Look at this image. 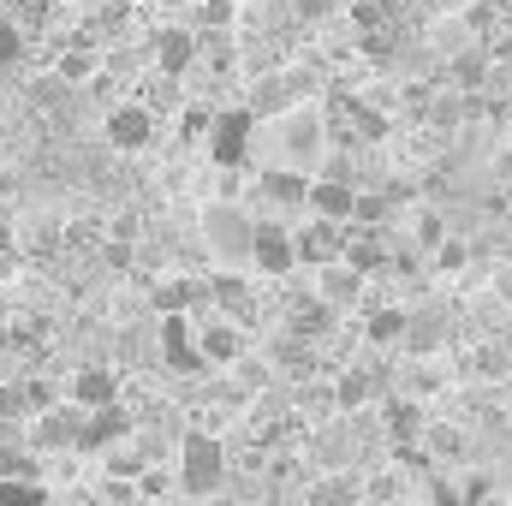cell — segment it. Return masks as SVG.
I'll return each instance as SVG.
<instances>
[{
	"label": "cell",
	"instance_id": "cell-1",
	"mask_svg": "<svg viewBox=\"0 0 512 506\" xmlns=\"http://www.w3.org/2000/svg\"><path fill=\"white\" fill-rule=\"evenodd\" d=\"M268 137H274V149H280V161H286V167L316 173V167H322V155L334 149V120H328L316 102H292V108L268 114Z\"/></svg>",
	"mask_w": 512,
	"mask_h": 506
},
{
	"label": "cell",
	"instance_id": "cell-10",
	"mask_svg": "<svg viewBox=\"0 0 512 506\" xmlns=\"http://www.w3.org/2000/svg\"><path fill=\"white\" fill-rule=\"evenodd\" d=\"M405 245V239H399ZM393 227H376V221H346V256L364 268V274H376L382 280L387 274V262H393Z\"/></svg>",
	"mask_w": 512,
	"mask_h": 506
},
{
	"label": "cell",
	"instance_id": "cell-9",
	"mask_svg": "<svg viewBox=\"0 0 512 506\" xmlns=\"http://www.w3.org/2000/svg\"><path fill=\"white\" fill-rule=\"evenodd\" d=\"M149 60H155L161 72L185 78V72L203 60V36H197V24H161V30L149 36Z\"/></svg>",
	"mask_w": 512,
	"mask_h": 506
},
{
	"label": "cell",
	"instance_id": "cell-12",
	"mask_svg": "<svg viewBox=\"0 0 512 506\" xmlns=\"http://www.w3.org/2000/svg\"><path fill=\"white\" fill-rule=\"evenodd\" d=\"M292 233H298V262H304V268H322V262L346 256V221L310 215V221H304V227H292Z\"/></svg>",
	"mask_w": 512,
	"mask_h": 506
},
{
	"label": "cell",
	"instance_id": "cell-32",
	"mask_svg": "<svg viewBox=\"0 0 512 506\" xmlns=\"http://www.w3.org/2000/svg\"><path fill=\"white\" fill-rule=\"evenodd\" d=\"M459 489H465V501H489V495H507V483H501L495 471H483V459H477V465H465V483H459Z\"/></svg>",
	"mask_w": 512,
	"mask_h": 506
},
{
	"label": "cell",
	"instance_id": "cell-28",
	"mask_svg": "<svg viewBox=\"0 0 512 506\" xmlns=\"http://www.w3.org/2000/svg\"><path fill=\"white\" fill-rule=\"evenodd\" d=\"M54 72H60L66 84H78V90H84V84H90V78L102 72V48H84V42H66V48H60V60H54Z\"/></svg>",
	"mask_w": 512,
	"mask_h": 506
},
{
	"label": "cell",
	"instance_id": "cell-20",
	"mask_svg": "<svg viewBox=\"0 0 512 506\" xmlns=\"http://www.w3.org/2000/svg\"><path fill=\"white\" fill-rule=\"evenodd\" d=\"M209 304L227 310V316H239V322H251L256 316V286L245 280V274L221 268V274H209Z\"/></svg>",
	"mask_w": 512,
	"mask_h": 506
},
{
	"label": "cell",
	"instance_id": "cell-40",
	"mask_svg": "<svg viewBox=\"0 0 512 506\" xmlns=\"http://www.w3.org/2000/svg\"><path fill=\"white\" fill-rule=\"evenodd\" d=\"M6 245H12V233H6V227H0V251H6Z\"/></svg>",
	"mask_w": 512,
	"mask_h": 506
},
{
	"label": "cell",
	"instance_id": "cell-23",
	"mask_svg": "<svg viewBox=\"0 0 512 506\" xmlns=\"http://www.w3.org/2000/svg\"><path fill=\"white\" fill-rule=\"evenodd\" d=\"M340 114H346V126H352L358 143H382L387 131H393L387 108H382V102H370V96H346V102H340Z\"/></svg>",
	"mask_w": 512,
	"mask_h": 506
},
{
	"label": "cell",
	"instance_id": "cell-36",
	"mask_svg": "<svg viewBox=\"0 0 512 506\" xmlns=\"http://www.w3.org/2000/svg\"><path fill=\"white\" fill-rule=\"evenodd\" d=\"M18 48H24V30H18V18H6V12H0V72L18 60Z\"/></svg>",
	"mask_w": 512,
	"mask_h": 506
},
{
	"label": "cell",
	"instance_id": "cell-7",
	"mask_svg": "<svg viewBox=\"0 0 512 506\" xmlns=\"http://www.w3.org/2000/svg\"><path fill=\"white\" fill-rule=\"evenodd\" d=\"M453 328H459V316H453V310H441V304H411L399 352H411V358H441V352H447V340H453Z\"/></svg>",
	"mask_w": 512,
	"mask_h": 506
},
{
	"label": "cell",
	"instance_id": "cell-41",
	"mask_svg": "<svg viewBox=\"0 0 512 506\" xmlns=\"http://www.w3.org/2000/svg\"><path fill=\"white\" fill-rule=\"evenodd\" d=\"M507 501H512V477H507Z\"/></svg>",
	"mask_w": 512,
	"mask_h": 506
},
{
	"label": "cell",
	"instance_id": "cell-25",
	"mask_svg": "<svg viewBox=\"0 0 512 506\" xmlns=\"http://www.w3.org/2000/svg\"><path fill=\"white\" fill-rule=\"evenodd\" d=\"M131 429H137V423L126 417L120 399H114V405H96V411H90V435H84V447H102V453H108V447L131 441Z\"/></svg>",
	"mask_w": 512,
	"mask_h": 506
},
{
	"label": "cell",
	"instance_id": "cell-2",
	"mask_svg": "<svg viewBox=\"0 0 512 506\" xmlns=\"http://www.w3.org/2000/svg\"><path fill=\"white\" fill-rule=\"evenodd\" d=\"M179 489L185 495H197V501H209V495H221L227 483H233V453H227V441L215 435V429H185V441H179Z\"/></svg>",
	"mask_w": 512,
	"mask_h": 506
},
{
	"label": "cell",
	"instance_id": "cell-17",
	"mask_svg": "<svg viewBox=\"0 0 512 506\" xmlns=\"http://www.w3.org/2000/svg\"><path fill=\"white\" fill-rule=\"evenodd\" d=\"M358 191H364V185H352V179H328V173H316V179H310V215L352 221V215H358Z\"/></svg>",
	"mask_w": 512,
	"mask_h": 506
},
{
	"label": "cell",
	"instance_id": "cell-8",
	"mask_svg": "<svg viewBox=\"0 0 512 506\" xmlns=\"http://www.w3.org/2000/svg\"><path fill=\"white\" fill-rule=\"evenodd\" d=\"M251 268L256 274H268V280H286L292 268H304V262H298V233H286L280 215H262V221H256Z\"/></svg>",
	"mask_w": 512,
	"mask_h": 506
},
{
	"label": "cell",
	"instance_id": "cell-37",
	"mask_svg": "<svg viewBox=\"0 0 512 506\" xmlns=\"http://www.w3.org/2000/svg\"><path fill=\"white\" fill-rule=\"evenodd\" d=\"M137 233H143V221H137V215H114V227H108V239H131V245H137Z\"/></svg>",
	"mask_w": 512,
	"mask_h": 506
},
{
	"label": "cell",
	"instance_id": "cell-24",
	"mask_svg": "<svg viewBox=\"0 0 512 506\" xmlns=\"http://www.w3.org/2000/svg\"><path fill=\"white\" fill-rule=\"evenodd\" d=\"M399 393H417V399H435V393H447V364H435V358H399Z\"/></svg>",
	"mask_w": 512,
	"mask_h": 506
},
{
	"label": "cell",
	"instance_id": "cell-3",
	"mask_svg": "<svg viewBox=\"0 0 512 506\" xmlns=\"http://www.w3.org/2000/svg\"><path fill=\"white\" fill-rule=\"evenodd\" d=\"M197 233H203L209 256H221V262H251V245H256V209L233 203V197H215V203L203 209Z\"/></svg>",
	"mask_w": 512,
	"mask_h": 506
},
{
	"label": "cell",
	"instance_id": "cell-19",
	"mask_svg": "<svg viewBox=\"0 0 512 506\" xmlns=\"http://www.w3.org/2000/svg\"><path fill=\"white\" fill-rule=\"evenodd\" d=\"M447 233H453V215H447L441 203H429V197H423V203H411V209H405V239H411L423 256L435 251Z\"/></svg>",
	"mask_w": 512,
	"mask_h": 506
},
{
	"label": "cell",
	"instance_id": "cell-29",
	"mask_svg": "<svg viewBox=\"0 0 512 506\" xmlns=\"http://www.w3.org/2000/svg\"><path fill=\"white\" fill-rule=\"evenodd\" d=\"M304 501H316V506H328V501H364V477L340 465L334 477H322V483H310V489H304Z\"/></svg>",
	"mask_w": 512,
	"mask_h": 506
},
{
	"label": "cell",
	"instance_id": "cell-18",
	"mask_svg": "<svg viewBox=\"0 0 512 506\" xmlns=\"http://www.w3.org/2000/svg\"><path fill=\"white\" fill-rule=\"evenodd\" d=\"M423 441H429V453H435L447 471H453V465H477V435H471L465 423H441V417H435Z\"/></svg>",
	"mask_w": 512,
	"mask_h": 506
},
{
	"label": "cell",
	"instance_id": "cell-6",
	"mask_svg": "<svg viewBox=\"0 0 512 506\" xmlns=\"http://www.w3.org/2000/svg\"><path fill=\"white\" fill-rule=\"evenodd\" d=\"M370 280H376V274H364L352 256H334V262H322V268H316V292H322L340 316H352V310H364V304H370Z\"/></svg>",
	"mask_w": 512,
	"mask_h": 506
},
{
	"label": "cell",
	"instance_id": "cell-22",
	"mask_svg": "<svg viewBox=\"0 0 512 506\" xmlns=\"http://www.w3.org/2000/svg\"><path fill=\"white\" fill-rule=\"evenodd\" d=\"M66 387H72V399H78V405H90V411L120 399V376H114L108 364H78V376L66 381Z\"/></svg>",
	"mask_w": 512,
	"mask_h": 506
},
{
	"label": "cell",
	"instance_id": "cell-34",
	"mask_svg": "<svg viewBox=\"0 0 512 506\" xmlns=\"http://www.w3.org/2000/svg\"><path fill=\"white\" fill-rule=\"evenodd\" d=\"M233 18H239V0H197V12H191L197 30H209V24H233Z\"/></svg>",
	"mask_w": 512,
	"mask_h": 506
},
{
	"label": "cell",
	"instance_id": "cell-39",
	"mask_svg": "<svg viewBox=\"0 0 512 506\" xmlns=\"http://www.w3.org/2000/svg\"><path fill=\"white\" fill-rule=\"evenodd\" d=\"M489 173H495V185H507V191H512V149H495Z\"/></svg>",
	"mask_w": 512,
	"mask_h": 506
},
{
	"label": "cell",
	"instance_id": "cell-30",
	"mask_svg": "<svg viewBox=\"0 0 512 506\" xmlns=\"http://www.w3.org/2000/svg\"><path fill=\"white\" fill-rule=\"evenodd\" d=\"M471 256H477V251H471V239H465V233H447V239L429 251V268H435L441 280H459V274L471 268Z\"/></svg>",
	"mask_w": 512,
	"mask_h": 506
},
{
	"label": "cell",
	"instance_id": "cell-38",
	"mask_svg": "<svg viewBox=\"0 0 512 506\" xmlns=\"http://www.w3.org/2000/svg\"><path fill=\"white\" fill-rule=\"evenodd\" d=\"M292 6H298V18H310V24H316V18H328L340 0H292Z\"/></svg>",
	"mask_w": 512,
	"mask_h": 506
},
{
	"label": "cell",
	"instance_id": "cell-5",
	"mask_svg": "<svg viewBox=\"0 0 512 506\" xmlns=\"http://www.w3.org/2000/svg\"><path fill=\"white\" fill-rule=\"evenodd\" d=\"M310 179L316 173H304V167H268V173H256V197L251 209L262 215H310Z\"/></svg>",
	"mask_w": 512,
	"mask_h": 506
},
{
	"label": "cell",
	"instance_id": "cell-21",
	"mask_svg": "<svg viewBox=\"0 0 512 506\" xmlns=\"http://www.w3.org/2000/svg\"><path fill=\"white\" fill-rule=\"evenodd\" d=\"M495 78V60L483 54V48H459V54H447V66H441V90H483Z\"/></svg>",
	"mask_w": 512,
	"mask_h": 506
},
{
	"label": "cell",
	"instance_id": "cell-31",
	"mask_svg": "<svg viewBox=\"0 0 512 506\" xmlns=\"http://www.w3.org/2000/svg\"><path fill=\"white\" fill-rule=\"evenodd\" d=\"M24 399H30V417L36 411H54V405H66L72 399V387L54 376H24Z\"/></svg>",
	"mask_w": 512,
	"mask_h": 506
},
{
	"label": "cell",
	"instance_id": "cell-14",
	"mask_svg": "<svg viewBox=\"0 0 512 506\" xmlns=\"http://www.w3.org/2000/svg\"><path fill=\"white\" fill-rule=\"evenodd\" d=\"M334 322H340V310L322 298V292H298V298H286V322L280 328H292V334H304V340H328L334 334Z\"/></svg>",
	"mask_w": 512,
	"mask_h": 506
},
{
	"label": "cell",
	"instance_id": "cell-11",
	"mask_svg": "<svg viewBox=\"0 0 512 506\" xmlns=\"http://www.w3.org/2000/svg\"><path fill=\"white\" fill-rule=\"evenodd\" d=\"M155 108L149 102H120V108H108V120H102V131H108V143L114 149H149L155 143Z\"/></svg>",
	"mask_w": 512,
	"mask_h": 506
},
{
	"label": "cell",
	"instance_id": "cell-26",
	"mask_svg": "<svg viewBox=\"0 0 512 506\" xmlns=\"http://www.w3.org/2000/svg\"><path fill=\"white\" fill-rule=\"evenodd\" d=\"M227 370H233V381L251 393V405H256V399H268V393H274V381H280V370H274V358H268V352H245V358H233Z\"/></svg>",
	"mask_w": 512,
	"mask_h": 506
},
{
	"label": "cell",
	"instance_id": "cell-16",
	"mask_svg": "<svg viewBox=\"0 0 512 506\" xmlns=\"http://www.w3.org/2000/svg\"><path fill=\"white\" fill-rule=\"evenodd\" d=\"M262 352L274 358V370H280V376H316V370H328V364H322V352H316V340H304V334H292V328H280Z\"/></svg>",
	"mask_w": 512,
	"mask_h": 506
},
{
	"label": "cell",
	"instance_id": "cell-35",
	"mask_svg": "<svg viewBox=\"0 0 512 506\" xmlns=\"http://www.w3.org/2000/svg\"><path fill=\"white\" fill-rule=\"evenodd\" d=\"M48 483L42 477H0V501H42Z\"/></svg>",
	"mask_w": 512,
	"mask_h": 506
},
{
	"label": "cell",
	"instance_id": "cell-33",
	"mask_svg": "<svg viewBox=\"0 0 512 506\" xmlns=\"http://www.w3.org/2000/svg\"><path fill=\"white\" fill-rule=\"evenodd\" d=\"M173 489H179V465H173V471L149 465V471L137 477V501H155V495H173Z\"/></svg>",
	"mask_w": 512,
	"mask_h": 506
},
{
	"label": "cell",
	"instance_id": "cell-15",
	"mask_svg": "<svg viewBox=\"0 0 512 506\" xmlns=\"http://www.w3.org/2000/svg\"><path fill=\"white\" fill-rule=\"evenodd\" d=\"M149 304H155V316H191L197 304H209V280H197V274H167V280H155Z\"/></svg>",
	"mask_w": 512,
	"mask_h": 506
},
{
	"label": "cell",
	"instance_id": "cell-13",
	"mask_svg": "<svg viewBox=\"0 0 512 506\" xmlns=\"http://www.w3.org/2000/svg\"><path fill=\"white\" fill-rule=\"evenodd\" d=\"M405 316H411V304H399V298H370V304H364V346H370V352H399Z\"/></svg>",
	"mask_w": 512,
	"mask_h": 506
},
{
	"label": "cell",
	"instance_id": "cell-4",
	"mask_svg": "<svg viewBox=\"0 0 512 506\" xmlns=\"http://www.w3.org/2000/svg\"><path fill=\"white\" fill-rule=\"evenodd\" d=\"M84 435H90V405H78V399L30 417V447L36 453H78Z\"/></svg>",
	"mask_w": 512,
	"mask_h": 506
},
{
	"label": "cell",
	"instance_id": "cell-27",
	"mask_svg": "<svg viewBox=\"0 0 512 506\" xmlns=\"http://www.w3.org/2000/svg\"><path fill=\"white\" fill-rule=\"evenodd\" d=\"M245 137H251V114H221L215 131H209L215 161H221V167H233V161H239V149H245Z\"/></svg>",
	"mask_w": 512,
	"mask_h": 506
}]
</instances>
